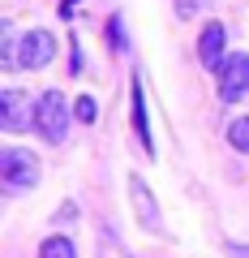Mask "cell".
<instances>
[{"mask_svg":"<svg viewBox=\"0 0 249 258\" xmlns=\"http://www.w3.org/2000/svg\"><path fill=\"white\" fill-rule=\"evenodd\" d=\"M35 129H39V138L52 142V147H60L69 134V99L60 91H43L35 99Z\"/></svg>","mask_w":249,"mask_h":258,"instance_id":"cell-1","label":"cell"},{"mask_svg":"<svg viewBox=\"0 0 249 258\" xmlns=\"http://www.w3.org/2000/svg\"><path fill=\"white\" fill-rule=\"evenodd\" d=\"M0 181L13 194L30 189V185L39 181V159L30 155V151H22V147H5L0 151Z\"/></svg>","mask_w":249,"mask_h":258,"instance_id":"cell-2","label":"cell"},{"mask_svg":"<svg viewBox=\"0 0 249 258\" xmlns=\"http://www.w3.org/2000/svg\"><path fill=\"white\" fill-rule=\"evenodd\" d=\"M249 95V56L245 52H232L219 69V99L223 103H240Z\"/></svg>","mask_w":249,"mask_h":258,"instance_id":"cell-3","label":"cell"},{"mask_svg":"<svg viewBox=\"0 0 249 258\" xmlns=\"http://www.w3.org/2000/svg\"><path fill=\"white\" fill-rule=\"evenodd\" d=\"M30 95L18 91V86H9V91H0V129L5 134H22V129L35 125V116H30Z\"/></svg>","mask_w":249,"mask_h":258,"instance_id":"cell-4","label":"cell"},{"mask_svg":"<svg viewBox=\"0 0 249 258\" xmlns=\"http://www.w3.org/2000/svg\"><path fill=\"white\" fill-rule=\"evenodd\" d=\"M52 56H56V35L52 30H26L22 35V47H18L22 69H43V64H52Z\"/></svg>","mask_w":249,"mask_h":258,"instance_id":"cell-5","label":"cell"},{"mask_svg":"<svg viewBox=\"0 0 249 258\" xmlns=\"http://www.w3.org/2000/svg\"><path fill=\"white\" fill-rule=\"evenodd\" d=\"M129 203H133V211H138V224H142L146 232H163V220H159V203H155L150 185L142 181L138 172L129 176Z\"/></svg>","mask_w":249,"mask_h":258,"instance_id":"cell-6","label":"cell"},{"mask_svg":"<svg viewBox=\"0 0 249 258\" xmlns=\"http://www.w3.org/2000/svg\"><path fill=\"white\" fill-rule=\"evenodd\" d=\"M198 56H202V64L215 69V74L223 69L228 56H223V26H219V22H206V26H202V35H198Z\"/></svg>","mask_w":249,"mask_h":258,"instance_id":"cell-7","label":"cell"},{"mask_svg":"<svg viewBox=\"0 0 249 258\" xmlns=\"http://www.w3.org/2000/svg\"><path fill=\"white\" fill-rule=\"evenodd\" d=\"M129 99H133V129H138V142H142L146 155H155V138H150V120H146V91H142V78H133Z\"/></svg>","mask_w":249,"mask_h":258,"instance_id":"cell-8","label":"cell"},{"mask_svg":"<svg viewBox=\"0 0 249 258\" xmlns=\"http://www.w3.org/2000/svg\"><path fill=\"white\" fill-rule=\"evenodd\" d=\"M18 47H22V39L13 35V22H0V69H22L18 64Z\"/></svg>","mask_w":249,"mask_h":258,"instance_id":"cell-9","label":"cell"},{"mask_svg":"<svg viewBox=\"0 0 249 258\" xmlns=\"http://www.w3.org/2000/svg\"><path fill=\"white\" fill-rule=\"evenodd\" d=\"M39 258H77V245L69 237H47L39 245Z\"/></svg>","mask_w":249,"mask_h":258,"instance_id":"cell-10","label":"cell"},{"mask_svg":"<svg viewBox=\"0 0 249 258\" xmlns=\"http://www.w3.org/2000/svg\"><path fill=\"white\" fill-rule=\"evenodd\" d=\"M228 142H232V151L249 155V116H236V120L228 125Z\"/></svg>","mask_w":249,"mask_h":258,"instance_id":"cell-11","label":"cell"},{"mask_svg":"<svg viewBox=\"0 0 249 258\" xmlns=\"http://www.w3.org/2000/svg\"><path fill=\"white\" fill-rule=\"evenodd\" d=\"M73 116L82 120V125H91V120L99 116V108H95V99H91V95H77V99H73Z\"/></svg>","mask_w":249,"mask_h":258,"instance_id":"cell-12","label":"cell"},{"mask_svg":"<svg viewBox=\"0 0 249 258\" xmlns=\"http://www.w3.org/2000/svg\"><path fill=\"white\" fill-rule=\"evenodd\" d=\"M108 39H112V52H125V26H120V18H108Z\"/></svg>","mask_w":249,"mask_h":258,"instance_id":"cell-13","label":"cell"},{"mask_svg":"<svg viewBox=\"0 0 249 258\" xmlns=\"http://www.w3.org/2000/svg\"><path fill=\"white\" fill-rule=\"evenodd\" d=\"M56 220H77V207H73V203H65L60 211H56Z\"/></svg>","mask_w":249,"mask_h":258,"instance_id":"cell-14","label":"cell"}]
</instances>
